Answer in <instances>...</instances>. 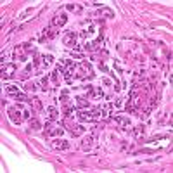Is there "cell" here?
Returning a JSON list of instances; mask_svg holds the SVG:
<instances>
[{"instance_id": "cell-12", "label": "cell", "mask_w": 173, "mask_h": 173, "mask_svg": "<svg viewBox=\"0 0 173 173\" xmlns=\"http://www.w3.org/2000/svg\"><path fill=\"white\" fill-rule=\"evenodd\" d=\"M130 133H132V135H133V137H137L138 140H140V137H142V135H144V128H142V126H137V128H135V130H132Z\"/></svg>"}, {"instance_id": "cell-13", "label": "cell", "mask_w": 173, "mask_h": 173, "mask_svg": "<svg viewBox=\"0 0 173 173\" xmlns=\"http://www.w3.org/2000/svg\"><path fill=\"white\" fill-rule=\"evenodd\" d=\"M30 128H33V130H40L42 128V125H40V121L38 120H30Z\"/></svg>"}, {"instance_id": "cell-6", "label": "cell", "mask_w": 173, "mask_h": 173, "mask_svg": "<svg viewBox=\"0 0 173 173\" xmlns=\"http://www.w3.org/2000/svg\"><path fill=\"white\" fill-rule=\"evenodd\" d=\"M66 21H68V17H66V14L62 12L61 16H57L56 19H54V23H52V24H54V26H64Z\"/></svg>"}, {"instance_id": "cell-17", "label": "cell", "mask_w": 173, "mask_h": 173, "mask_svg": "<svg viewBox=\"0 0 173 173\" xmlns=\"http://www.w3.org/2000/svg\"><path fill=\"white\" fill-rule=\"evenodd\" d=\"M161 138H168V135H156V137H152L149 142H156V140H161Z\"/></svg>"}, {"instance_id": "cell-8", "label": "cell", "mask_w": 173, "mask_h": 173, "mask_svg": "<svg viewBox=\"0 0 173 173\" xmlns=\"http://www.w3.org/2000/svg\"><path fill=\"white\" fill-rule=\"evenodd\" d=\"M74 42H76V35H74V33H68L64 36V43H66V45H74Z\"/></svg>"}, {"instance_id": "cell-2", "label": "cell", "mask_w": 173, "mask_h": 173, "mask_svg": "<svg viewBox=\"0 0 173 173\" xmlns=\"http://www.w3.org/2000/svg\"><path fill=\"white\" fill-rule=\"evenodd\" d=\"M16 73V64L14 62H9V64H5V66H2V78H11L12 74Z\"/></svg>"}, {"instance_id": "cell-5", "label": "cell", "mask_w": 173, "mask_h": 173, "mask_svg": "<svg viewBox=\"0 0 173 173\" xmlns=\"http://www.w3.org/2000/svg\"><path fill=\"white\" fill-rule=\"evenodd\" d=\"M47 114H49V120L50 121H56L59 120V111H57L54 106H50V108H47Z\"/></svg>"}, {"instance_id": "cell-9", "label": "cell", "mask_w": 173, "mask_h": 173, "mask_svg": "<svg viewBox=\"0 0 173 173\" xmlns=\"http://www.w3.org/2000/svg\"><path fill=\"white\" fill-rule=\"evenodd\" d=\"M112 120L116 121V123H120V125H123V126H128L130 125V120H128V118H125V116H114Z\"/></svg>"}, {"instance_id": "cell-10", "label": "cell", "mask_w": 173, "mask_h": 173, "mask_svg": "<svg viewBox=\"0 0 173 173\" xmlns=\"http://www.w3.org/2000/svg\"><path fill=\"white\" fill-rule=\"evenodd\" d=\"M73 112H74V108H71V106H68V104H66L64 109H62V114H64V118H71V116H73Z\"/></svg>"}, {"instance_id": "cell-1", "label": "cell", "mask_w": 173, "mask_h": 173, "mask_svg": "<svg viewBox=\"0 0 173 173\" xmlns=\"http://www.w3.org/2000/svg\"><path fill=\"white\" fill-rule=\"evenodd\" d=\"M9 118H11L12 123L19 125V123L23 121V118H24V114L21 112V109H19V108H11V109H9Z\"/></svg>"}, {"instance_id": "cell-14", "label": "cell", "mask_w": 173, "mask_h": 173, "mask_svg": "<svg viewBox=\"0 0 173 173\" xmlns=\"http://www.w3.org/2000/svg\"><path fill=\"white\" fill-rule=\"evenodd\" d=\"M100 16H108V17H114V12H112L111 9H106L104 7L102 11H100Z\"/></svg>"}, {"instance_id": "cell-16", "label": "cell", "mask_w": 173, "mask_h": 173, "mask_svg": "<svg viewBox=\"0 0 173 173\" xmlns=\"http://www.w3.org/2000/svg\"><path fill=\"white\" fill-rule=\"evenodd\" d=\"M68 95H69V92L66 90V88H64L62 92H61V100H62L64 104H68Z\"/></svg>"}, {"instance_id": "cell-11", "label": "cell", "mask_w": 173, "mask_h": 173, "mask_svg": "<svg viewBox=\"0 0 173 173\" xmlns=\"http://www.w3.org/2000/svg\"><path fill=\"white\" fill-rule=\"evenodd\" d=\"M76 106H78V108H90V102L85 100L83 97H78V99H76Z\"/></svg>"}, {"instance_id": "cell-3", "label": "cell", "mask_w": 173, "mask_h": 173, "mask_svg": "<svg viewBox=\"0 0 173 173\" xmlns=\"http://www.w3.org/2000/svg\"><path fill=\"white\" fill-rule=\"evenodd\" d=\"M52 147H54L56 151H64V149H69V142H66V140H59V138H56V140L52 142Z\"/></svg>"}, {"instance_id": "cell-19", "label": "cell", "mask_w": 173, "mask_h": 173, "mask_svg": "<svg viewBox=\"0 0 173 173\" xmlns=\"http://www.w3.org/2000/svg\"><path fill=\"white\" fill-rule=\"evenodd\" d=\"M74 9H76V5H74V4H69L68 5V11H74Z\"/></svg>"}, {"instance_id": "cell-7", "label": "cell", "mask_w": 173, "mask_h": 173, "mask_svg": "<svg viewBox=\"0 0 173 173\" xmlns=\"http://www.w3.org/2000/svg\"><path fill=\"white\" fill-rule=\"evenodd\" d=\"M69 132H71V135H73V137H78V135H82L83 132H85V128H83L82 125H76V126H71V128H69Z\"/></svg>"}, {"instance_id": "cell-15", "label": "cell", "mask_w": 173, "mask_h": 173, "mask_svg": "<svg viewBox=\"0 0 173 173\" xmlns=\"http://www.w3.org/2000/svg\"><path fill=\"white\" fill-rule=\"evenodd\" d=\"M42 59H43V66L47 68L49 64H52V59H54V57H52V56H43Z\"/></svg>"}, {"instance_id": "cell-4", "label": "cell", "mask_w": 173, "mask_h": 173, "mask_svg": "<svg viewBox=\"0 0 173 173\" xmlns=\"http://www.w3.org/2000/svg\"><path fill=\"white\" fill-rule=\"evenodd\" d=\"M94 140H95V137L92 135V137H86V138H83V142L80 144V147H82L83 151H88L92 146H94Z\"/></svg>"}, {"instance_id": "cell-18", "label": "cell", "mask_w": 173, "mask_h": 173, "mask_svg": "<svg viewBox=\"0 0 173 173\" xmlns=\"http://www.w3.org/2000/svg\"><path fill=\"white\" fill-rule=\"evenodd\" d=\"M31 102H33V106H35L36 109H42V104H40V100H38V99H33Z\"/></svg>"}]
</instances>
